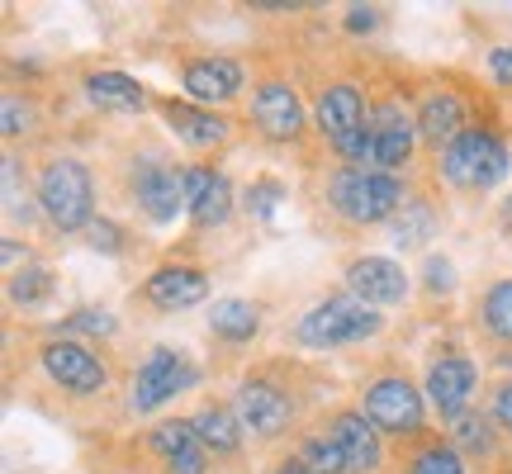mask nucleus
<instances>
[{
    "instance_id": "18",
    "label": "nucleus",
    "mask_w": 512,
    "mask_h": 474,
    "mask_svg": "<svg viewBox=\"0 0 512 474\" xmlns=\"http://www.w3.org/2000/svg\"><path fill=\"white\" fill-rule=\"evenodd\" d=\"M152 451H157V460H166L171 474L209 470V446L200 441L195 422H157V427H152Z\"/></svg>"
},
{
    "instance_id": "25",
    "label": "nucleus",
    "mask_w": 512,
    "mask_h": 474,
    "mask_svg": "<svg viewBox=\"0 0 512 474\" xmlns=\"http://www.w3.org/2000/svg\"><path fill=\"white\" fill-rule=\"evenodd\" d=\"M48 294H53V275L43 271V266H24V271L10 275V304H19V309L48 304Z\"/></svg>"
},
{
    "instance_id": "19",
    "label": "nucleus",
    "mask_w": 512,
    "mask_h": 474,
    "mask_svg": "<svg viewBox=\"0 0 512 474\" xmlns=\"http://www.w3.org/2000/svg\"><path fill=\"white\" fill-rule=\"evenodd\" d=\"M147 304H157V309L166 313H181V309H195V304H204L209 299V280H204V271H195V266H162V271L147 275Z\"/></svg>"
},
{
    "instance_id": "14",
    "label": "nucleus",
    "mask_w": 512,
    "mask_h": 474,
    "mask_svg": "<svg viewBox=\"0 0 512 474\" xmlns=\"http://www.w3.org/2000/svg\"><path fill=\"white\" fill-rule=\"evenodd\" d=\"M332 446L347 460V474H375L384 465V446H380V427L366 413H337L328 427Z\"/></svg>"
},
{
    "instance_id": "31",
    "label": "nucleus",
    "mask_w": 512,
    "mask_h": 474,
    "mask_svg": "<svg viewBox=\"0 0 512 474\" xmlns=\"http://www.w3.org/2000/svg\"><path fill=\"white\" fill-rule=\"evenodd\" d=\"M5 209L15 223H29L34 219V204H29V185H19V162L5 157Z\"/></svg>"
},
{
    "instance_id": "17",
    "label": "nucleus",
    "mask_w": 512,
    "mask_h": 474,
    "mask_svg": "<svg viewBox=\"0 0 512 474\" xmlns=\"http://www.w3.org/2000/svg\"><path fill=\"white\" fill-rule=\"evenodd\" d=\"M242 72L233 57H195V62H185L181 72V86L190 100H200V105H223V100H233L242 91Z\"/></svg>"
},
{
    "instance_id": "9",
    "label": "nucleus",
    "mask_w": 512,
    "mask_h": 474,
    "mask_svg": "<svg viewBox=\"0 0 512 474\" xmlns=\"http://www.w3.org/2000/svg\"><path fill=\"white\" fill-rule=\"evenodd\" d=\"M190 384H195V365L185 361L181 351L157 347L143 361V370L133 375V408H138V413H152V408H162L166 399H176L181 389H190Z\"/></svg>"
},
{
    "instance_id": "7",
    "label": "nucleus",
    "mask_w": 512,
    "mask_h": 474,
    "mask_svg": "<svg viewBox=\"0 0 512 474\" xmlns=\"http://www.w3.org/2000/svg\"><path fill=\"white\" fill-rule=\"evenodd\" d=\"M418 143V114H408L399 100H384L380 110L370 114V166L375 171H403Z\"/></svg>"
},
{
    "instance_id": "2",
    "label": "nucleus",
    "mask_w": 512,
    "mask_h": 474,
    "mask_svg": "<svg viewBox=\"0 0 512 474\" xmlns=\"http://www.w3.org/2000/svg\"><path fill=\"white\" fill-rule=\"evenodd\" d=\"M328 204L351 223H384L403 209V185L389 171L347 166L328 181Z\"/></svg>"
},
{
    "instance_id": "39",
    "label": "nucleus",
    "mask_w": 512,
    "mask_h": 474,
    "mask_svg": "<svg viewBox=\"0 0 512 474\" xmlns=\"http://www.w3.org/2000/svg\"><path fill=\"white\" fill-rule=\"evenodd\" d=\"M370 24H375V15H370V10H351V15H347V29H356V34H361V29H370Z\"/></svg>"
},
{
    "instance_id": "8",
    "label": "nucleus",
    "mask_w": 512,
    "mask_h": 474,
    "mask_svg": "<svg viewBox=\"0 0 512 474\" xmlns=\"http://www.w3.org/2000/svg\"><path fill=\"white\" fill-rule=\"evenodd\" d=\"M38 361H43V370H48V380H53L57 389L76 394V399L100 394V389L110 384V370L100 365V356H95V351L81 347V342H43Z\"/></svg>"
},
{
    "instance_id": "1",
    "label": "nucleus",
    "mask_w": 512,
    "mask_h": 474,
    "mask_svg": "<svg viewBox=\"0 0 512 474\" xmlns=\"http://www.w3.org/2000/svg\"><path fill=\"white\" fill-rule=\"evenodd\" d=\"M38 209L48 214L53 228L62 233H81L95 223V185L91 171L76 162V157H57L43 166L38 176Z\"/></svg>"
},
{
    "instance_id": "6",
    "label": "nucleus",
    "mask_w": 512,
    "mask_h": 474,
    "mask_svg": "<svg viewBox=\"0 0 512 474\" xmlns=\"http://www.w3.org/2000/svg\"><path fill=\"white\" fill-rule=\"evenodd\" d=\"M361 413H366L380 432H394V437H413L427 418V408H422V394L418 384H408L403 375H384L366 389V399H361Z\"/></svg>"
},
{
    "instance_id": "40",
    "label": "nucleus",
    "mask_w": 512,
    "mask_h": 474,
    "mask_svg": "<svg viewBox=\"0 0 512 474\" xmlns=\"http://www.w3.org/2000/svg\"><path fill=\"white\" fill-rule=\"evenodd\" d=\"M275 474H309V470H304L299 460H290V465H280V470H275Z\"/></svg>"
},
{
    "instance_id": "21",
    "label": "nucleus",
    "mask_w": 512,
    "mask_h": 474,
    "mask_svg": "<svg viewBox=\"0 0 512 474\" xmlns=\"http://www.w3.org/2000/svg\"><path fill=\"white\" fill-rule=\"evenodd\" d=\"M166 128L190 147H219L228 138V119H219L214 110H200V105H166Z\"/></svg>"
},
{
    "instance_id": "36",
    "label": "nucleus",
    "mask_w": 512,
    "mask_h": 474,
    "mask_svg": "<svg viewBox=\"0 0 512 474\" xmlns=\"http://www.w3.org/2000/svg\"><path fill=\"white\" fill-rule=\"evenodd\" d=\"M29 124H34V110H29V105H19V100H5V133L15 138V133H24Z\"/></svg>"
},
{
    "instance_id": "26",
    "label": "nucleus",
    "mask_w": 512,
    "mask_h": 474,
    "mask_svg": "<svg viewBox=\"0 0 512 474\" xmlns=\"http://www.w3.org/2000/svg\"><path fill=\"white\" fill-rule=\"evenodd\" d=\"M432 228H437V219H432V209L427 204H403L399 219H394V247H422L427 237H432Z\"/></svg>"
},
{
    "instance_id": "23",
    "label": "nucleus",
    "mask_w": 512,
    "mask_h": 474,
    "mask_svg": "<svg viewBox=\"0 0 512 474\" xmlns=\"http://www.w3.org/2000/svg\"><path fill=\"white\" fill-rule=\"evenodd\" d=\"M195 432H200V441L214 451V456H238L242 446V422L233 408H223V403H209V408H200L195 413Z\"/></svg>"
},
{
    "instance_id": "12",
    "label": "nucleus",
    "mask_w": 512,
    "mask_h": 474,
    "mask_svg": "<svg viewBox=\"0 0 512 474\" xmlns=\"http://www.w3.org/2000/svg\"><path fill=\"white\" fill-rule=\"evenodd\" d=\"M252 119L271 143H294L304 133V105L285 81H261L252 95Z\"/></svg>"
},
{
    "instance_id": "15",
    "label": "nucleus",
    "mask_w": 512,
    "mask_h": 474,
    "mask_svg": "<svg viewBox=\"0 0 512 474\" xmlns=\"http://www.w3.org/2000/svg\"><path fill=\"white\" fill-rule=\"evenodd\" d=\"M185 209L195 228H219L228 214H233V185L223 171L214 166H185Z\"/></svg>"
},
{
    "instance_id": "4",
    "label": "nucleus",
    "mask_w": 512,
    "mask_h": 474,
    "mask_svg": "<svg viewBox=\"0 0 512 474\" xmlns=\"http://www.w3.org/2000/svg\"><path fill=\"white\" fill-rule=\"evenodd\" d=\"M380 309H366L361 299L351 294H337V299H323L313 304L304 318H299V342L309 351H337L351 347V342H366L380 332Z\"/></svg>"
},
{
    "instance_id": "24",
    "label": "nucleus",
    "mask_w": 512,
    "mask_h": 474,
    "mask_svg": "<svg viewBox=\"0 0 512 474\" xmlns=\"http://www.w3.org/2000/svg\"><path fill=\"white\" fill-rule=\"evenodd\" d=\"M209 328H214V337H223V342H252L256 328H261V313H256V304H247V299H214Z\"/></svg>"
},
{
    "instance_id": "5",
    "label": "nucleus",
    "mask_w": 512,
    "mask_h": 474,
    "mask_svg": "<svg viewBox=\"0 0 512 474\" xmlns=\"http://www.w3.org/2000/svg\"><path fill=\"white\" fill-rule=\"evenodd\" d=\"M318 128L332 138V147L347 157L351 166H370V119H366V95L351 81H332L328 91L318 95Z\"/></svg>"
},
{
    "instance_id": "27",
    "label": "nucleus",
    "mask_w": 512,
    "mask_h": 474,
    "mask_svg": "<svg viewBox=\"0 0 512 474\" xmlns=\"http://www.w3.org/2000/svg\"><path fill=\"white\" fill-rule=\"evenodd\" d=\"M451 437H456V451H465V456H494V422L489 418L465 413L451 422Z\"/></svg>"
},
{
    "instance_id": "22",
    "label": "nucleus",
    "mask_w": 512,
    "mask_h": 474,
    "mask_svg": "<svg viewBox=\"0 0 512 474\" xmlns=\"http://www.w3.org/2000/svg\"><path fill=\"white\" fill-rule=\"evenodd\" d=\"M86 100L95 110H110V114H133L143 110V86L124 72H91L86 76Z\"/></svg>"
},
{
    "instance_id": "3",
    "label": "nucleus",
    "mask_w": 512,
    "mask_h": 474,
    "mask_svg": "<svg viewBox=\"0 0 512 474\" xmlns=\"http://www.w3.org/2000/svg\"><path fill=\"white\" fill-rule=\"evenodd\" d=\"M508 147L498 133L489 128H465L456 143L441 152V176L456 185V190H470V195H484V190H494L503 176H508Z\"/></svg>"
},
{
    "instance_id": "30",
    "label": "nucleus",
    "mask_w": 512,
    "mask_h": 474,
    "mask_svg": "<svg viewBox=\"0 0 512 474\" xmlns=\"http://www.w3.org/2000/svg\"><path fill=\"white\" fill-rule=\"evenodd\" d=\"M408 474H465V460H460L456 446H427V451L413 456Z\"/></svg>"
},
{
    "instance_id": "11",
    "label": "nucleus",
    "mask_w": 512,
    "mask_h": 474,
    "mask_svg": "<svg viewBox=\"0 0 512 474\" xmlns=\"http://www.w3.org/2000/svg\"><path fill=\"white\" fill-rule=\"evenodd\" d=\"M347 290L351 299H361L366 309H389L408 294V271L389 256H361L347 266Z\"/></svg>"
},
{
    "instance_id": "28",
    "label": "nucleus",
    "mask_w": 512,
    "mask_h": 474,
    "mask_svg": "<svg viewBox=\"0 0 512 474\" xmlns=\"http://www.w3.org/2000/svg\"><path fill=\"white\" fill-rule=\"evenodd\" d=\"M299 465L309 474H347V460H342V451L332 446V437H304V446H299Z\"/></svg>"
},
{
    "instance_id": "41",
    "label": "nucleus",
    "mask_w": 512,
    "mask_h": 474,
    "mask_svg": "<svg viewBox=\"0 0 512 474\" xmlns=\"http://www.w3.org/2000/svg\"><path fill=\"white\" fill-rule=\"evenodd\" d=\"M503 214H508V223H512V195H508V204H503Z\"/></svg>"
},
{
    "instance_id": "10",
    "label": "nucleus",
    "mask_w": 512,
    "mask_h": 474,
    "mask_svg": "<svg viewBox=\"0 0 512 474\" xmlns=\"http://www.w3.org/2000/svg\"><path fill=\"white\" fill-rule=\"evenodd\" d=\"M233 413H238L242 432L252 437H280L294 418V403L290 394L271 380H247L238 384V399H233Z\"/></svg>"
},
{
    "instance_id": "20",
    "label": "nucleus",
    "mask_w": 512,
    "mask_h": 474,
    "mask_svg": "<svg viewBox=\"0 0 512 474\" xmlns=\"http://www.w3.org/2000/svg\"><path fill=\"white\" fill-rule=\"evenodd\" d=\"M465 119H470V114H465V100H460L456 91H432L418 105V133L432 147H441V152H446V147H451L460 133L470 128Z\"/></svg>"
},
{
    "instance_id": "34",
    "label": "nucleus",
    "mask_w": 512,
    "mask_h": 474,
    "mask_svg": "<svg viewBox=\"0 0 512 474\" xmlns=\"http://www.w3.org/2000/svg\"><path fill=\"white\" fill-rule=\"evenodd\" d=\"M451 285H456V266H451L446 256H432V261H427V290L451 294Z\"/></svg>"
},
{
    "instance_id": "16",
    "label": "nucleus",
    "mask_w": 512,
    "mask_h": 474,
    "mask_svg": "<svg viewBox=\"0 0 512 474\" xmlns=\"http://www.w3.org/2000/svg\"><path fill=\"white\" fill-rule=\"evenodd\" d=\"M133 195L152 223H171L185 209V176L162 162H143L133 171Z\"/></svg>"
},
{
    "instance_id": "37",
    "label": "nucleus",
    "mask_w": 512,
    "mask_h": 474,
    "mask_svg": "<svg viewBox=\"0 0 512 474\" xmlns=\"http://www.w3.org/2000/svg\"><path fill=\"white\" fill-rule=\"evenodd\" d=\"M489 72H494L498 86H512V43H503V48L489 53Z\"/></svg>"
},
{
    "instance_id": "38",
    "label": "nucleus",
    "mask_w": 512,
    "mask_h": 474,
    "mask_svg": "<svg viewBox=\"0 0 512 474\" xmlns=\"http://www.w3.org/2000/svg\"><path fill=\"white\" fill-rule=\"evenodd\" d=\"M91 242H95V247H105V252H119V247H124V242H119V228H114V223H105V219L91 223Z\"/></svg>"
},
{
    "instance_id": "32",
    "label": "nucleus",
    "mask_w": 512,
    "mask_h": 474,
    "mask_svg": "<svg viewBox=\"0 0 512 474\" xmlns=\"http://www.w3.org/2000/svg\"><path fill=\"white\" fill-rule=\"evenodd\" d=\"M280 200H285L280 181L261 176V181H252V190H247V214H252V219H271L275 209H280Z\"/></svg>"
},
{
    "instance_id": "33",
    "label": "nucleus",
    "mask_w": 512,
    "mask_h": 474,
    "mask_svg": "<svg viewBox=\"0 0 512 474\" xmlns=\"http://www.w3.org/2000/svg\"><path fill=\"white\" fill-rule=\"evenodd\" d=\"M67 332H91V337H110L114 332V318L105 309H81L67 318Z\"/></svg>"
},
{
    "instance_id": "29",
    "label": "nucleus",
    "mask_w": 512,
    "mask_h": 474,
    "mask_svg": "<svg viewBox=\"0 0 512 474\" xmlns=\"http://www.w3.org/2000/svg\"><path fill=\"white\" fill-rule=\"evenodd\" d=\"M484 323L494 337L512 342V280H498L494 290L484 294Z\"/></svg>"
},
{
    "instance_id": "13",
    "label": "nucleus",
    "mask_w": 512,
    "mask_h": 474,
    "mask_svg": "<svg viewBox=\"0 0 512 474\" xmlns=\"http://www.w3.org/2000/svg\"><path fill=\"white\" fill-rule=\"evenodd\" d=\"M475 361L470 356H441L432 370H427V399H432V408H437L441 418H465V408H470V399H475Z\"/></svg>"
},
{
    "instance_id": "35",
    "label": "nucleus",
    "mask_w": 512,
    "mask_h": 474,
    "mask_svg": "<svg viewBox=\"0 0 512 474\" xmlns=\"http://www.w3.org/2000/svg\"><path fill=\"white\" fill-rule=\"evenodd\" d=\"M494 427H503L512 437V380H503L494 389Z\"/></svg>"
}]
</instances>
